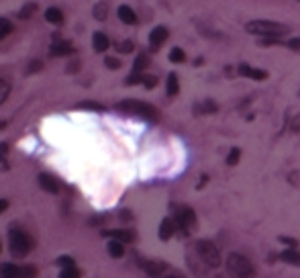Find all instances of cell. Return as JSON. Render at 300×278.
<instances>
[{"instance_id": "1", "label": "cell", "mask_w": 300, "mask_h": 278, "mask_svg": "<svg viewBox=\"0 0 300 278\" xmlns=\"http://www.w3.org/2000/svg\"><path fill=\"white\" fill-rule=\"evenodd\" d=\"M119 110H123V113H129V115H135V117H141L145 121H160V110L149 104V102H143V100H135V98H127V100H121L117 104Z\"/></svg>"}, {"instance_id": "2", "label": "cell", "mask_w": 300, "mask_h": 278, "mask_svg": "<svg viewBox=\"0 0 300 278\" xmlns=\"http://www.w3.org/2000/svg\"><path fill=\"white\" fill-rule=\"evenodd\" d=\"M245 29L252 33V35L266 37V39H280L282 35H286V33L290 31L286 25L272 23V21H252V23H247Z\"/></svg>"}, {"instance_id": "3", "label": "cell", "mask_w": 300, "mask_h": 278, "mask_svg": "<svg viewBox=\"0 0 300 278\" xmlns=\"http://www.w3.org/2000/svg\"><path fill=\"white\" fill-rule=\"evenodd\" d=\"M227 272L231 278H256V268L245 256L229 254L227 258Z\"/></svg>"}, {"instance_id": "4", "label": "cell", "mask_w": 300, "mask_h": 278, "mask_svg": "<svg viewBox=\"0 0 300 278\" xmlns=\"http://www.w3.org/2000/svg\"><path fill=\"white\" fill-rule=\"evenodd\" d=\"M194 250H196L198 258L203 260L209 268H219V264H221V252H219V248H217L213 242H209V240H198V242L194 244Z\"/></svg>"}, {"instance_id": "5", "label": "cell", "mask_w": 300, "mask_h": 278, "mask_svg": "<svg viewBox=\"0 0 300 278\" xmlns=\"http://www.w3.org/2000/svg\"><path fill=\"white\" fill-rule=\"evenodd\" d=\"M9 240H11V254L17 258H23L33 250V240L21 229H11Z\"/></svg>"}, {"instance_id": "6", "label": "cell", "mask_w": 300, "mask_h": 278, "mask_svg": "<svg viewBox=\"0 0 300 278\" xmlns=\"http://www.w3.org/2000/svg\"><path fill=\"white\" fill-rule=\"evenodd\" d=\"M176 225L184 231V233H188V229H192L194 225H196V213L190 209V207H180L178 211H176Z\"/></svg>"}, {"instance_id": "7", "label": "cell", "mask_w": 300, "mask_h": 278, "mask_svg": "<svg viewBox=\"0 0 300 278\" xmlns=\"http://www.w3.org/2000/svg\"><path fill=\"white\" fill-rule=\"evenodd\" d=\"M168 29L166 27H156L154 31H152V35H149V45H152V51H158L164 43H166V39H168Z\"/></svg>"}, {"instance_id": "8", "label": "cell", "mask_w": 300, "mask_h": 278, "mask_svg": "<svg viewBox=\"0 0 300 278\" xmlns=\"http://www.w3.org/2000/svg\"><path fill=\"white\" fill-rule=\"evenodd\" d=\"M139 266L145 270V274H149V276H154V278H158V276H162L164 272H166V264L164 262H154V260H141L139 262Z\"/></svg>"}, {"instance_id": "9", "label": "cell", "mask_w": 300, "mask_h": 278, "mask_svg": "<svg viewBox=\"0 0 300 278\" xmlns=\"http://www.w3.org/2000/svg\"><path fill=\"white\" fill-rule=\"evenodd\" d=\"M107 237H111V240H117V242H121V244H131L133 240H135V233L133 231H129V229H109V231H103Z\"/></svg>"}, {"instance_id": "10", "label": "cell", "mask_w": 300, "mask_h": 278, "mask_svg": "<svg viewBox=\"0 0 300 278\" xmlns=\"http://www.w3.org/2000/svg\"><path fill=\"white\" fill-rule=\"evenodd\" d=\"M39 186H41L45 192H52V194H58V192H60V182H58L52 174H41V176H39Z\"/></svg>"}, {"instance_id": "11", "label": "cell", "mask_w": 300, "mask_h": 278, "mask_svg": "<svg viewBox=\"0 0 300 278\" xmlns=\"http://www.w3.org/2000/svg\"><path fill=\"white\" fill-rule=\"evenodd\" d=\"M176 221L174 219H170V217H166L164 221H162V225H160V240L162 242H168L174 233H176Z\"/></svg>"}, {"instance_id": "12", "label": "cell", "mask_w": 300, "mask_h": 278, "mask_svg": "<svg viewBox=\"0 0 300 278\" xmlns=\"http://www.w3.org/2000/svg\"><path fill=\"white\" fill-rule=\"evenodd\" d=\"M0 278H23V268H19L13 262L0 264Z\"/></svg>"}, {"instance_id": "13", "label": "cell", "mask_w": 300, "mask_h": 278, "mask_svg": "<svg viewBox=\"0 0 300 278\" xmlns=\"http://www.w3.org/2000/svg\"><path fill=\"white\" fill-rule=\"evenodd\" d=\"M239 74L245 76V78H252V80H266L268 78V72L258 70V68H252V66H247V64H241L239 66Z\"/></svg>"}, {"instance_id": "14", "label": "cell", "mask_w": 300, "mask_h": 278, "mask_svg": "<svg viewBox=\"0 0 300 278\" xmlns=\"http://www.w3.org/2000/svg\"><path fill=\"white\" fill-rule=\"evenodd\" d=\"M74 51L72 43L70 41H56L52 47H49V53L54 55V58H62V55H70Z\"/></svg>"}, {"instance_id": "15", "label": "cell", "mask_w": 300, "mask_h": 278, "mask_svg": "<svg viewBox=\"0 0 300 278\" xmlns=\"http://www.w3.org/2000/svg\"><path fill=\"white\" fill-rule=\"evenodd\" d=\"M92 45H94V51H98V53H103V51H107L109 47H111V39L105 35V33H94V37H92Z\"/></svg>"}, {"instance_id": "16", "label": "cell", "mask_w": 300, "mask_h": 278, "mask_svg": "<svg viewBox=\"0 0 300 278\" xmlns=\"http://www.w3.org/2000/svg\"><path fill=\"white\" fill-rule=\"evenodd\" d=\"M119 19L125 23V25H137V15H135V11L131 9V7H127V5H123V7H119Z\"/></svg>"}, {"instance_id": "17", "label": "cell", "mask_w": 300, "mask_h": 278, "mask_svg": "<svg viewBox=\"0 0 300 278\" xmlns=\"http://www.w3.org/2000/svg\"><path fill=\"white\" fill-rule=\"evenodd\" d=\"M45 19L52 23V25H64V13H62V9H58V7L47 9V11H45Z\"/></svg>"}, {"instance_id": "18", "label": "cell", "mask_w": 300, "mask_h": 278, "mask_svg": "<svg viewBox=\"0 0 300 278\" xmlns=\"http://www.w3.org/2000/svg\"><path fill=\"white\" fill-rule=\"evenodd\" d=\"M107 250H109V254H111L113 258H123V256H125V244H121V242H117V240H111L109 246H107Z\"/></svg>"}, {"instance_id": "19", "label": "cell", "mask_w": 300, "mask_h": 278, "mask_svg": "<svg viewBox=\"0 0 300 278\" xmlns=\"http://www.w3.org/2000/svg\"><path fill=\"white\" fill-rule=\"evenodd\" d=\"M282 262H286V264H292V266H300V252L298 250H286V252H282Z\"/></svg>"}, {"instance_id": "20", "label": "cell", "mask_w": 300, "mask_h": 278, "mask_svg": "<svg viewBox=\"0 0 300 278\" xmlns=\"http://www.w3.org/2000/svg\"><path fill=\"white\" fill-rule=\"evenodd\" d=\"M166 92H168V96H176L178 92H180V82H178V76L172 72L170 76H168V84H166Z\"/></svg>"}, {"instance_id": "21", "label": "cell", "mask_w": 300, "mask_h": 278, "mask_svg": "<svg viewBox=\"0 0 300 278\" xmlns=\"http://www.w3.org/2000/svg\"><path fill=\"white\" fill-rule=\"evenodd\" d=\"M92 13H94V19H96V21H105V19L109 17V5H107V3H98Z\"/></svg>"}, {"instance_id": "22", "label": "cell", "mask_w": 300, "mask_h": 278, "mask_svg": "<svg viewBox=\"0 0 300 278\" xmlns=\"http://www.w3.org/2000/svg\"><path fill=\"white\" fill-rule=\"evenodd\" d=\"M147 66H149V58H147L145 53H139L137 60H135V64H133V72H135V74H141Z\"/></svg>"}, {"instance_id": "23", "label": "cell", "mask_w": 300, "mask_h": 278, "mask_svg": "<svg viewBox=\"0 0 300 278\" xmlns=\"http://www.w3.org/2000/svg\"><path fill=\"white\" fill-rule=\"evenodd\" d=\"M219 106H217V102H213V100H205L203 104H198L196 106V113H203V115H207V113H215Z\"/></svg>"}, {"instance_id": "24", "label": "cell", "mask_w": 300, "mask_h": 278, "mask_svg": "<svg viewBox=\"0 0 300 278\" xmlns=\"http://www.w3.org/2000/svg\"><path fill=\"white\" fill-rule=\"evenodd\" d=\"M170 62H174V64H182V62H186V53H184V49L174 47V49L170 51Z\"/></svg>"}, {"instance_id": "25", "label": "cell", "mask_w": 300, "mask_h": 278, "mask_svg": "<svg viewBox=\"0 0 300 278\" xmlns=\"http://www.w3.org/2000/svg\"><path fill=\"white\" fill-rule=\"evenodd\" d=\"M11 33H13V23L9 19H5V17H0V39H5Z\"/></svg>"}, {"instance_id": "26", "label": "cell", "mask_w": 300, "mask_h": 278, "mask_svg": "<svg viewBox=\"0 0 300 278\" xmlns=\"http://www.w3.org/2000/svg\"><path fill=\"white\" fill-rule=\"evenodd\" d=\"M239 157H241V149H239V147H233V149L229 151V155H227V166H237Z\"/></svg>"}, {"instance_id": "27", "label": "cell", "mask_w": 300, "mask_h": 278, "mask_svg": "<svg viewBox=\"0 0 300 278\" xmlns=\"http://www.w3.org/2000/svg\"><path fill=\"white\" fill-rule=\"evenodd\" d=\"M80 276H82L80 270L74 268V266H70V268H62V274H60V278H80Z\"/></svg>"}, {"instance_id": "28", "label": "cell", "mask_w": 300, "mask_h": 278, "mask_svg": "<svg viewBox=\"0 0 300 278\" xmlns=\"http://www.w3.org/2000/svg\"><path fill=\"white\" fill-rule=\"evenodd\" d=\"M35 11H37V5H35V3H31V5L27 3V5L23 7V11L19 13V19H29V17H31Z\"/></svg>"}, {"instance_id": "29", "label": "cell", "mask_w": 300, "mask_h": 278, "mask_svg": "<svg viewBox=\"0 0 300 278\" xmlns=\"http://www.w3.org/2000/svg\"><path fill=\"white\" fill-rule=\"evenodd\" d=\"M11 94V84L5 82V80H0V104H3Z\"/></svg>"}, {"instance_id": "30", "label": "cell", "mask_w": 300, "mask_h": 278, "mask_svg": "<svg viewBox=\"0 0 300 278\" xmlns=\"http://www.w3.org/2000/svg\"><path fill=\"white\" fill-rule=\"evenodd\" d=\"M141 84H145V88H156L158 78L156 76H149V74H143L141 76Z\"/></svg>"}, {"instance_id": "31", "label": "cell", "mask_w": 300, "mask_h": 278, "mask_svg": "<svg viewBox=\"0 0 300 278\" xmlns=\"http://www.w3.org/2000/svg\"><path fill=\"white\" fill-rule=\"evenodd\" d=\"M117 49H119L121 53H131V51L135 49V45H133V41H123V43L117 45Z\"/></svg>"}, {"instance_id": "32", "label": "cell", "mask_w": 300, "mask_h": 278, "mask_svg": "<svg viewBox=\"0 0 300 278\" xmlns=\"http://www.w3.org/2000/svg\"><path fill=\"white\" fill-rule=\"evenodd\" d=\"M23 278H37V268L35 266H23Z\"/></svg>"}, {"instance_id": "33", "label": "cell", "mask_w": 300, "mask_h": 278, "mask_svg": "<svg viewBox=\"0 0 300 278\" xmlns=\"http://www.w3.org/2000/svg\"><path fill=\"white\" fill-rule=\"evenodd\" d=\"M43 68V64L39 62V60H35V62H31L29 66H27V74H35V72H39Z\"/></svg>"}, {"instance_id": "34", "label": "cell", "mask_w": 300, "mask_h": 278, "mask_svg": "<svg viewBox=\"0 0 300 278\" xmlns=\"http://www.w3.org/2000/svg\"><path fill=\"white\" fill-rule=\"evenodd\" d=\"M105 64H107V68H111V70H119V68H121V62H119L117 58H107Z\"/></svg>"}, {"instance_id": "35", "label": "cell", "mask_w": 300, "mask_h": 278, "mask_svg": "<svg viewBox=\"0 0 300 278\" xmlns=\"http://www.w3.org/2000/svg\"><path fill=\"white\" fill-rule=\"evenodd\" d=\"M58 266H62V268H70V266H74V260H72L70 256H62V258L58 260Z\"/></svg>"}, {"instance_id": "36", "label": "cell", "mask_w": 300, "mask_h": 278, "mask_svg": "<svg viewBox=\"0 0 300 278\" xmlns=\"http://www.w3.org/2000/svg\"><path fill=\"white\" fill-rule=\"evenodd\" d=\"M284 45H288L290 49H296V51H300V39H298V37H294V39H290V41H286Z\"/></svg>"}, {"instance_id": "37", "label": "cell", "mask_w": 300, "mask_h": 278, "mask_svg": "<svg viewBox=\"0 0 300 278\" xmlns=\"http://www.w3.org/2000/svg\"><path fill=\"white\" fill-rule=\"evenodd\" d=\"M80 108H92V110H103V106L96 104V102H82Z\"/></svg>"}, {"instance_id": "38", "label": "cell", "mask_w": 300, "mask_h": 278, "mask_svg": "<svg viewBox=\"0 0 300 278\" xmlns=\"http://www.w3.org/2000/svg\"><path fill=\"white\" fill-rule=\"evenodd\" d=\"M280 242H284V244H288V246H292V248L298 246V242H296V240H290V237H280Z\"/></svg>"}, {"instance_id": "39", "label": "cell", "mask_w": 300, "mask_h": 278, "mask_svg": "<svg viewBox=\"0 0 300 278\" xmlns=\"http://www.w3.org/2000/svg\"><path fill=\"white\" fill-rule=\"evenodd\" d=\"M76 70H80V64H78V62H72V64L68 66V72H70V74H74Z\"/></svg>"}, {"instance_id": "40", "label": "cell", "mask_w": 300, "mask_h": 278, "mask_svg": "<svg viewBox=\"0 0 300 278\" xmlns=\"http://www.w3.org/2000/svg\"><path fill=\"white\" fill-rule=\"evenodd\" d=\"M9 209V201L7 198H0V213H5Z\"/></svg>"}, {"instance_id": "41", "label": "cell", "mask_w": 300, "mask_h": 278, "mask_svg": "<svg viewBox=\"0 0 300 278\" xmlns=\"http://www.w3.org/2000/svg\"><path fill=\"white\" fill-rule=\"evenodd\" d=\"M166 278H182V276H174V274H172V276H166Z\"/></svg>"}, {"instance_id": "42", "label": "cell", "mask_w": 300, "mask_h": 278, "mask_svg": "<svg viewBox=\"0 0 300 278\" xmlns=\"http://www.w3.org/2000/svg\"><path fill=\"white\" fill-rule=\"evenodd\" d=\"M298 3H300V0H298Z\"/></svg>"}, {"instance_id": "43", "label": "cell", "mask_w": 300, "mask_h": 278, "mask_svg": "<svg viewBox=\"0 0 300 278\" xmlns=\"http://www.w3.org/2000/svg\"><path fill=\"white\" fill-rule=\"evenodd\" d=\"M0 248H3V246H0Z\"/></svg>"}]
</instances>
